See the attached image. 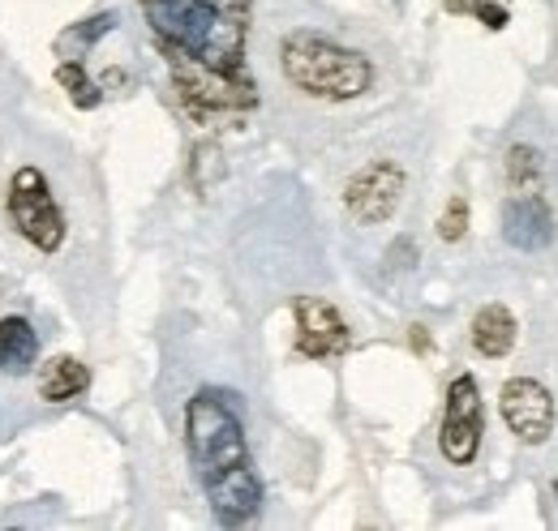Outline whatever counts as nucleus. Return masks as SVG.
I'll list each match as a JSON object with an SVG mask.
<instances>
[{
  "instance_id": "nucleus-1",
  "label": "nucleus",
  "mask_w": 558,
  "mask_h": 531,
  "mask_svg": "<svg viewBox=\"0 0 558 531\" xmlns=\"http://www.w3.org/2000/svg\"><path fill=\"white\" fill-rule=\"evenodd\" d=\"M185 446L190 464L203 480V493L210 502V515L223 528H241L263 506V480L250 459L245 424L228 391H198L185 407Z\"/></svg>"
},
{
  "instance_id": "nucleus-2",
  "label": "nucleus",
  "mask_w": 558,
  "mask_h": 531,
  "mask_svg": "<svg viewBox=\"0 0 558 531\" xmlns=\"http://www.w3.org/2000/svg\"><path fill=\"white\" fill-rule=\"evenodd\" d=\"M159 52L172 65H198L215 73L245 69V39L254 0H142Z\"/></svg>"
},
{
  "instance_id": "nucleus-3",
  "label": "nucleus",
  "mask_w": 558,
  "mask_h": 531,
  "mask_svg": "<svg viewBox=\"0 0 558 531\" xmlns=\"http://www.w3.org/2000/svg\"><path fill=\"white\" fill-rule=\"evenodd\" d=\"M279 69L301 95L327 103L361 99L374 86V65L356 48H344L318 30H292L279 44Z\"/></svg>"
},
{
  "instance_id": "nucleus-4",
  "label": "nucleus",
  "mask_w": 558,
  "mask_h": 531,
  "mask_svg": "<svg viewBox=\"0 0 558 531\" xmlns=\"http://www.w3.org/2000/svg\"><path fill=\"white\" fill-rule=\"evenodd\" d=\"M9 219H13V232L35 245L39 254H57L65 245V210L52 198V185L39 168H17L13 181H9Z\"/></svg>"
},
{
  "instance_id": "nucleus-5",
  "label": "nucleus",
  "mask_w": 558,
  "mask_h": 531,
  "mask_svg": "<svg viewBox=\"0 0 558 531\" xmlns=\"http://www.w3.org/2000/svg\"><path fill=\"white\" fill-rule=\"evenodd\" d=\"M482 433H486V407L473 373H460L447 386V411H442V433L438 446L447 455V464L469 467L482 450Z\"/></svg>"
},
{
  "instance_id": "nucleus-6",
  "label": "nucleus",
  "mask_w": 558,
  "mask_h": 531,
  "mask_svg": "<svg viewBox=\"0 0 558 531\" xmlns=\"http://www.w3.org/2000/svg\"><path fill=\"white\" fill-rule=\"evenodd\" d=\"M404 189H409L404 168H400L396 159H374V163H365L356 176H349V185H344V206H349V214L356 223L378 227V223H387V219L400 210Z\"/></svg>"
},
{
  "instance_id": "nucleus-7",
  "label": "nucleus",
  "mask_w": 558,
  "mask_h": 531,
  "mask_svg": "<svg viewBox=\"0 0 558 531\" xmlns=\"http://www.w3.org/2000/svg\"><path fill=\"white\" fill-rule=\"evenodd\" d=\"M498 407H502L507 429H511L524 446L550 442L558 411H555V395H550L542 382H533V378H511V382L502 386V395H498Z\"/></svg>"
},
{
  "instance_id": "nucleus-8",
  "label": "nucleus",
  "mask_w": 558,
  "mask_h": 531,
  "mask_svg": "<svg viewBox=\"0 0 558 531\" xmlns=\"http://www.w3.org/2000/svg\"><path fill=\"white\" fill-rule=\"evenodd\" d=\"M292 318H296V351L310 360H331V356H344L352 347L344 313L323 296H296Z\"/></svg>"
},
{
  "instance_id": "nucleus-9",
  "label": "nucleus",
  "mask_w": 558,
  "mask_h": 531,
  "mask_svg": "<svg viewBox=\"0 0 558 531\" xmlns=\"http://www.w3.org/2000/svg\"><path fill=\"white\" fill-rule=\"evenodd\" d=\"M502 236L507 245L524 249V254H537L555 240V214L542 194H515V198L502 206Z\"/></svg>"
},
{
  "instance_id": "nucleus-10",
  "label": "nucleus",
  "mask_w": 558,
  "mask_h": 531,
  "mask_svg": "<svg viewBox=\"0 0 558 531\" xmlns=\"http://www.w3.org/2000/svg\"><path fill=\"white\" fill-rule=\"evenodd\" d=\"M39 360V334L26 318H0V373L22 378Z\"/></svg>"
},
{
  "instance_id": "nucleus-11",
  "label": "nucleus",
  "mask_w": 558,
  "mask_h": 531,
  "mask_svg": "<svg viewBox=\"0 0 558 531\" xmlns=\"http://www.w3.org/2000/svg\"><path fill=\"white\" fill-rule=\"evenodd\" d=\"M90 386V369L77 356H52L39 369V398L44 403H73Z\"/></svg>"
},
{
  "instance_id": "nucleus-12",
  "label": "nucleus",
  "mask_w": 558,
  "mask_h": 531,
  "mask_svg": "<svg viewBox=\"0 0 558 531\" xmlns=\"http://www.w3.org/2000/svg\"><path fill=\"white\" fill-rule=\"evenodd\" d=\"M473 347L486 356V360H502L511 347H515V318L507 305H486L477 318H473Z\"/></svg>"
},
{
  "instance_id": "nucleus-13",
  "label": "nucleus",
  "mask_w": 558,
  "mask_h": 531,
  "mask_svg": "<svg viewBox=\"0 0 558 531\" xmlns=\"http://www.w3.org/2000/svg\"><path fill=\"white\" fill-rule=\"evenodd\" d=\"M117 13L112 9H104V13H95V17H86V22H73V26H65L61 35H57V57L61 61H82L104 35H112L117 30Z\"/></svg>"
},
{
  "instance_id": "nucleus-14",
  "label": "nucleus",
  "mask_w": 558,
  "mask_h": 531,
  "mask_svg": "<svg viewBox=\"0 0 558 531\" xmlns=\"http://www.w3.org/2000/svg\"><path fill=\"white\" fill-rule=\"evenodd\" d=\"M507 181L515 194H542V181H546V163L533 146H511L507 150Z\"/></svg>"
},
{
  "instance_id": "nucleus-15",
  "label": "nucleus",
  "mask_w": 558,
  "mask_h": 531,
  "mask_svg": "<svg viewBox=\"0 0 558 531\" xmlns=\"http://www.w3.org/2000/svg\"><path fill=\"white\" fill-rule=\"evenodd\" d=\"M57 86H65L70 90V103L73 108H82V112H90V108H99V86L90 82V73L82 69V61H61L57 65Z\"/></svg>"
},
{
  "instance_id": "nucleus-16",
  "label": "nucleus",
  "mask_w": 558,
  "mask_h": 531,
  "mask_svg": "<svg viewBox=\"0 0 558 531\" xmlns=\"http://www.w3.org/2000/svg\"><path fill=\"white\" fill-rule=\"evenodd\" d=\"M190 176H194V189H198V194H207L210 185L223 176V155H219L215 141H203V146L194 150V172H190Z\"/></svg>"
},
{
  "instance_id": "nucleus-17",
  "label": "nucleus",
  "mask_w": 558,
  "mask_h": 531,
  "mask_svg": "<svg viewBox=\"0 0 558 531\" xmlns=\"http://www.w3.org/2000/svg\"><path fill=\"white\" fill-rule=\"evenodd\" d=\"M464 232H469V201L456 194V198L447 201L442 219H438V236H442L447 245H456V240H464Z\"/></svg>"
},
{
  "instance_id": "nucleus-18",
  "label": "nucleus",
  "mask_w": 558,
  "mask_h": 531,
  "mask_svg": "<svg viewBox=\"0 0 558 531\" xmlns=\"http://www.w3.org/2000/svg\"><path fill=\"white\" fill-rule=\"evenodd\" d=\"M477 17L486 22L489 30H502V26L511 22V17H507V9H502V4H494V0H482V4H477Z\"/></svg>"
},
{
  "instance_id": "nucleus-19",
  "label": "nucleus",
  "mask_w": 558,
  "mask_h": 531,
  "mask_svg": "<svg viewBox=\"0 0 558 531\" xmlns=\"http://www.w3.org/2000/svg\"><path fill=\"white\" fill-rule=\"evenodd\" d=\"M477 4H482V0H442L447 13H477Z\"/></svg>"
},
{
  "instance_id": "nucleus-20",
  "label": "nucleus",
  "mask_w": 558,
  "mask_h": 531,
  "mask_svg": "<svg viewBox=\"0 0 558 531\" xmlns=\"http://www.w3.org/2000/svg\"><path fill=\"white\" fill-rule=\"evenodd\" d=\"M555 497H558V480H555Z\"/></svg>"
}]
</instances>
